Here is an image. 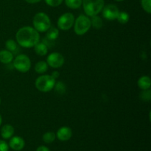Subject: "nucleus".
Segmentation results:
<instances>
[{"instance_id": "obj_1", "label": "nucleus", "mask_w": 151, "mask_h": 151, "mask_svg": "<svg viewBox=\"0 0 151 151\" xmlns=\"http://www.w3.org/2000/svg\"><path fill=\"white\" fill-rule=\"evenodd\" d=\"M16 39L19 46L24 48H32L40 41L39 32L34 27L25 26L20 28L16 34Z\"/></svg>"}, {"instance_id": "obj_2", "label": "nucleus", "mask_w": 151, "mask_h": 151, "mask_svg": "<svg viewBox=\"0 0 151 151\" xmlns=\"http://www.w3.org/2000/svg\"><path fill=\"white\" fill-rule=\"evenodd\" d=\"M82 5L86 15L91 17L102 11L105 1L104 0H82Z\"/></svg>"}, {"instance_id": "obj_3", "label": "nucleus", "mask_w": 151, "mask_h": 151, "mask_svg": "<svg viewBox=\"0 0 151 151\" xmlns=\"http://www.w3.org/2000/svg\"><path fill=\"white\" fill-rule=\"evenodd\" d=\"M33 27L38 32H44L51 27V21L48 15L40 12L35 15L32 20Z\"/></svg>"}, {"instance_id": "obj_4", "label": "nucleus", "mask_w": 151, "mask_h": 151, "mask_svg": "<svg viewBox=\"0 0 151 151\" xmlns=\"http://www.w3.org/2000/svg\"><path fill=\"white\" fill-rule=\"evenodd\" d=\"M56 80L54 79L51 75H41L36 79L35 83L37 89L41 92H49L53 89Z\"/></svg>"}, {"instance_id": "obj_5", "label": "nucleus", "mask_w": 151, "mask_h": 151, "mask_svg": "<svg viewBox=\"0 0 151 151\" xmlns=\"http://www.w3.org/2000/svg\"><path fill=\"white\" fill-rule=\"evenodd\" d=\"M74 31L78 35H83L91 28V20L86 15H80L75 20Z\"/></svg>"}, {"instance_id": "obj_6", "label": "nucleus", "mask_w": 151, "mask_h": 151, "mask_svg": "<svg viewBox=\"0 0 151 151\" xmlns=\"http://www.w3.org/2000/svg\"><path fill=\"white\" fill-rule=\"evenodd\" d=\"M13 66L19 72L25 73L30 69L31 60L26 55H19L13 60Z\"/></svg>"}, {"instance_id": "obj_7", "label": "nucleus", "mask_w": 151, "mask_h": 151, "mask_svg": "<svg viewBox=\"0 0 151 151\" xmlns=\"http://www.w3.org/2000/svg\"><path fill=\"white\" fill-rule=\"evenodd\" d=\"M75 23V16L72 13H65L62 14L58 20V27L61 30H69L73 27Z\"/></svg>"}, {"instance_id": "obj_8", "label": "nucleus", "mask_w": 151, "mask_h": 151, "mask_svg": "<svg viewBox=\"0 0 151 151\" xmlns=\"http://www.w3.org/2000/svg\"><path fill=\"white\" fill-rule=\"evenodd\" d=\"M101 12L104 19L112 21L116 19L119 13V10L117 6L114 4H109L104 6Z\"/></svg>"}, {"instance_id": "obj_9", "label": "nucleus", "mask_w": 151, "mask_h": 151, "mask_svg": "<svg viewBox=\"0 0 151 151\" xmlns=\"http://www.w3.org/2000/svg\"><path fill=\"white\" fill-rule=\"evenodd\" d=\"M47 63L50 67L58 69L61 67L64 63V58L60 53L52 52L48 55L47 58Z\"/></svg>"}, {"instance_id": "obj_10", "label": "nucleus", "mask_w": 151, "mask_h": 151, "mask_svg": "<svg viewBox=\"0 0 151 151\" xmlns=\"http://www.w3.org/2000/svg\"><path fill=\"white\" fill-rule=\"evenodd\" d=\"M72 136V131L69 127L63 126L59 128L56 134V137L60 141L66 142L71 139Z\"/></svg>"}, {"instance_id": "obj_11", "label": "nucleus", "mask_w": 151, "mask_h": 151, "mask_svg": "<svg viewBox=\"0 0 151 151\" xmlns=\"http://www.w3.org/2000/svg\"><path fill=\"white\" fill-rule=\"evenodd\" d=\"M24 140L22 137L16 136V137H13L10 138V142H9V146L13 150H22L24 148Z\"/></svg>"}, {"instance_id": "obj_12", "label": "nucleus", "mask_w": 151, "mask_h": 151, "mask_svg": "<svg viewBox=\"0 0 151 151\" xmlns=\"http://www.w3.org/2000/svg\"><path fill=\"white\" fill-rule=\"evenodd\" d=\"M14 128L11 125L7 124V125H4L1 128V136L4 139H10L13 137V134H14Z\"/></svg>"}, {"instance_id": "obj_13", "label": "nucleus", "mask_w": 151, "mask_h": 151, "mask_svg": "<svg viewBox=\"0 0 151 151\" xmlns=\"http://www.w3.org/2000/svg\"><path fill=\"white\" fill-rule=\"evenodd\" d=\"M13 60V55L7 50H2L0 51V62L4 64L11 63Z\"/></svg>"}, {"instance_id": "obj_14", "label": "nucleus", "mask_w": 151, "mask_h": 151, "mask_svg": "<svg viewBox=\"0 0 151 151\" xmlns=\"http://www.w3.org/2000/svg\"><path fill=\"white\" fill-rule=\"evenodd\" d=\"M139 88H141L142 90H147L150 89L151 85V81L150 77L148 76H142L138 80L137 82Z\"/></svg>"}, {"instance_id": "obj_15", "label": "nucleus", "mask_w": 151, "mask_h": 151, "mask_svg": "<svg viewBox=\"0 0 151 151\" xmlns=\"http://www.w3.org/2000/svg\"><path fill=\"white\" fill-rule=\"evenodd\" d=\"M34 50L38 55L44 56L48 52V47L44 43L38 42L34 46Z\"/></svg>"}, {"instance_id": "obj_16", "label": "nucleus", "mask_w": 151, "mask_h": 151, "mask_svg": "<svg viewBox=\"0 0 151 151\" xmlns=\"http://www.w3.org/2000/svg\"><path fill=\"white\" fill-rule=\"evenodd\" d=\"M46 32H47V38L50 41H55L58 38L59 30L55 27H50Z\"/></svg>"}, {"instance_id": "obj_17", "label": "nucleus", "mask_w": 151, "mask_h": 151, "mask_svg": "<svg viewBox=\"0 0 151 151\" xmlns=\"http://www.w3.org/2000/svg\"><path fill=\"white\" fill-rule=\"evenodd\" d=\"M48 69V64L47 62L44 60H41L35 63V71L38 74H44Z\"/></svg>"}, {"instance_id": "obj_18", "label": "nucleus", "mask_w": 151, "mask_h": 151, "mask_svg": "<svg viewBox=\"0 0 151 151\" xmlns=\"http://www.w3.org/2000/svg\"><path fill=\"white\" fill-rule=\"evenodd\" d=\"M91 25L96 29H99L100 28H102L103 25V20H102L100 16H98L97 15L94 16H91Z\"/></svg>"}, {"instance_id": "obj_19", "label": "nucleus", "mask_w": 151, "mask_h": 151, "mask_svg": "<svg viewBox=\"0 0 151 151\" xmlns=\"http://www.w3.org/2000/svg\"><path fill=\"white\" fill-rule=\"evenodd\" d=\"M65 4L69 8L73 9H78L82 5V0H64Z\"/></svg>"}, {"instance_id": "obj_20", "label": "nucleus", "mask_w": 151, "mask_h": 151, "mask_svg": "<svg viewBox=\"0 0 151 151\" xmlns=\"http://www.w3.org/2000/svg\"><path fill=\"white\" fill-rule=\"evenodd\" d=\"M116 19H117V21L120 24H125L128 23V21H129L130 19L129 14H128V13H126V12H124V11L119 12Z\"/></svg>"}, {"instance_id": "obj_21", "label": "nucleus", "mask_w": 151, "mask_h": 151, "mask_svg": "<svg viewBox=\"0 0 151 151\" xmlns=\"http://www.w3.org/2000/svg\"><path fill=\"white\" fill-rule=\"evenodd\" d=\"M56 138V134L54 132H51V131H49V132L45 133V134L43 135V140L45 143L47 144H50V143L53 142L55 141Z\"/></svg>"}, {"instance_id": "obj_22", "label": "nucleus", "mask_w": 151, "mask_h": 151, "mask_svg": "<svg viewBox=\"0 0 151 151\" xmlns=\"http://www.w3.org/2000/svg\"><path fill=\"white\" fill-rule=\"evenodd\" d=\"M53 88H54L55 91L58 94H63L66 92V85H65L64 83L61 82V81H58V82L55 83V86Z\"/></svg>"}, {"instance_id": "obj_23", "label": "nucleus", "mask_w": 151, "mask_h": 151, "mask_svg": "<svg viewBox=\"0 0 151 151\" xmlns=\"http://www.w3.org/2000/svg\"><path fill=\"white\" fill-rule=\"evenodd\" d=\"M5 47L7 50L13 52L17 49V43L13 39H8L5 43Z\"/></svg>"}, {"instance_id": "obj_24", "label": "nucleus", "mask_w": 151, "mask_h": 151, "mask_svg": "<svg viewBox=\"0 0 151 151\" xmlns=\"http://www.w3.org/2000/svg\"><path fill=\"white\" fill-rule=\"evenodd\" d=\"M142 7L143 10L148 14L151 13V0H141Z\"/></svg>"}, {"instance_id": "obj_25", "label": "nucleus", "mask_w": 151, "mask_h": 151, "mask_svg": "<svg viewBox=\"0 0 151 151\" xmlns=\"http://www.w3.org/2000/svg\"><path fill=\"white\" fill-rule=\"evenodd\" d=\"M140 98L144 101H150L151 99V91L150 89L143 90L140 94Z\"/></svg>"}, {"instance_id": "obj_26", "label": "nucleus", "mask_w": 151, "mask_h": 151, "mask_svg": "<svg viewBox=\"0 0 151 151\" xmlns=\"http://www.w3.org/2000/svg\"><path fill=\"white\" fill-rule=\"evenodd\" d=\"M44 1L47 5L52 7H56L61 4L63 0H44Z\"/></svg>"}, {"instance_id": "obj_27", "label": "nucleus", "mask_w": 151, "mask_h": 151, "mask_svg": "<svg viewBox=\"0 0 151 151\" xmlns=\"http://www.w3.org/2000/svg\"><path fill=\"white\" fill-rule=\"evenodd\" d=\"M9 145L4 140H0V151H8Z\"/></svg>"}, {"instance_id": "obj_28", "label": "nucleus", "mask_w": 151, "mask_h": 151, "mask_svg": "<svg viewBox=\"0 0 151 151\" xmlns=\"http://www.w3.org/2000/svg\"><path fill=\"white\" fill-rule=\"evenodd\" d=\"M36 151H50V150L47 147H45V146L44 145H41L37 148Z\"/></svg>"}, {"instance_id": "obj_29", "label": "nucleus", "mask_w": 151, "mask_h": 151, "mask_svg": "<svg viewBox=\"0 0 151 151\" xmlns=\"http://www.w3.org/2000/svg\"><path fill=\"white\" fill-rule=\"evenodd\" d=\"M59 75H60V74H59V72H58V71H54V72H53L52 73L51 76L52 77V78H54V79L56 80L58 78Z\"/></svg>"}, {"instance_id": "obj_30", "label": "nucleus", "mask_w": 151, "mask_h": 151, "mask_svg": "<svg viewBox=\"0 0 151 151\" xmlns=\"http://www.w3.org/2000/svg\"><path fill=\"white\" fill-rule=\"evenodd\" d=\"M26 2L29 3V4H36V3H38L39 1H41V0H24Z\"/></svg>"}, {"instance_id": "obj_31", "label": "nucleus", "mask_w": 151, "mask_h": 151, "mask_svg": "<svg viewBox=\"0 0 151 151\" xmlns=\"http://www.w3.org/2000/svg\"><path fill=\"white\" fill-rule=\"evenodd\" d=\"M1 122H2V118H1V116L0 115V126L1 125Z\"/></svg>"}, {"instance_id": "obj_32", "label": "nucleus", "mask_w": 151, "mask_h": 151, "mask_svg": "<svg viewBox=\"0 0 151 151\" xmlns=\"http://www.w3.org/2000/svg\"><path fill=\"white\" fill-rule=\"evenodd\" d=\"M114 1H124V0H114Z\"/></svg>"}, {"instance_id": "obj_33", "label": "nucleus", "mask_w": 151, "mask_h": 151, "mask_svg": "<svg viewBox=\"0 0 151 151\" xmlns=\"http://www.w3.org/2000/svg\"><path fill=\"white\" fill-rule=\"evenodd\" d=\"M1 98H0V105H1Z\"/></svg>"}]
</instances>
